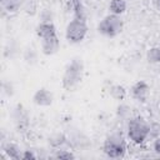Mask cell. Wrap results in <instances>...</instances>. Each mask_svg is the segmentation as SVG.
<instances>
[{
    "label": "cell",
    "mask_w": 160,
    "mask_h": 160,
    "mask_svg": "<svg viewBox=\"0 0 160 160\" xmlns=\"http://www.w3.org/2000/svg\"><path fill=\"white\" fill-rule=\"evenodd\" d=\"M149 134H150V126L142 118L138 116L129 121L128 136L132 142H135V144L144 142Z\"/></svg>",
    "instance_id": "4"
},
{
    "label": "cell",
    "mask_w": 160,
    "mask_h": 160,
    "mask_svg": "<svg viewBox=\"0 0 160 160\" xmlns=\"http://www.w3.org/2000/svg\"><path fill=\"white\" fill-rule=\"evenodd\" d=\"M32 100L36 105H40V106H49L51 105L52 102V94L45 89V88H41L39 90H36V92L32 96Z\"/></svg>",
    "instance_id": "8"
},
{
    "label": "cell",
    "mask_w": 160,
    "mask_h": 160,
    "mask_svg": "<svg viewBox=\"0 0 160 160\" xmlns=\"http://www.w3.org/2000/svg\"><path fill=\"white\" fill-rule=\"evenodd\" d=\"M154 151L160 155V138H158L155 141H154Z\"/></svg>",
    "instance_id": "15"
},
{
    "label": "cell",
    "mask_w": 160,
    "mask_h": 160,
    "mask_svg": "<svg viewBox=\"0 0 160 160\" xmlns=\"http://www.w3.org/2000/svg\"><path fill=\"white\" fill-rule=\"evenodd\" d=\"M55 158L56 159H74V155L72 154H70V152H68V151H58L56 152V155H55Z\"/></svg>",
    "instance_id": "13"
},
{
    "label": "cell",
    "mask_w": 160,
    "mask_h": 160,
    "mask_svg": "<svg viewBox=\"0 0 160 160\" xmlns=\"http://www.w3.org/2000/svg\"><path fill=\"white\" fill-rule=\"evenodd\" d=\"M88 32V26L85 22V19H80V18H75L74 20H71L68 26H66V31H65V36L66 40L71 44H78L81 42Z\"/></svg>",
    "instance_id": "5"
},
{
    "label": "cell",
    "mask_w": 160,
    "mask_h": 160,
    "mask_svg": "<svg viewBox=\"0 0 160 160\" xmlns=\"http://www.w3.org/2000/svg\"><path fill=\"white\" fill-rule=\"evenodd\" d=\"M22 159H24V160H30V159L34 160V159H35V155H34L31 151L26 150V151L24 152V155H22Z\"/></svg>",
    "instance_id": "14"
},
{
    "label": "cell",
    "mask_w": 160,
    "mask_h": 160,
    "mask_svg": "<svg viewBox=\"0 0 160 160\" xmlns=\"http://www.w3.org/2000/svg\"><path fill=\"white\" fill-rule=\"evenodd\" d=\"M125 141L120 134L110 135L104 142V152L109 158H122L125 155Z\"/></svg>",
    "instance_id": "6"
},
{
    "label": "cell",
    "mask_w": 160,
    "mask_h": 160,
    "mask_svg": "<svg viewBox=\"0 0 160 160\" xmlns=\"http://www.w3.org/2000/svg\"><path fill=\"white\" fill-rule=\"evenodd\" d=\"M109 10H110V14H115V15L124 14L125 10H126V2H125V0H110Z\"/></svg>",
    "instance_id": "9"
},
{
    "label": "cell",
    "mask_w": 160,
    "mask_h": 160,
    "mask_svg": "<svg viewBox=\"0 0 160 160\" xmlns=\"http://www.w3.org/2000/svg\"><path fill=\"white\" fill-rule=\"evenodd\" d=\"M110 94H111V96L114 99L121 100V99L125 98V89L122 86H120V85H114L111 88V90H110Z\"/></svg>",
    "instance_id": "11"
},
{
    "label": "cell",
    "mask_w": 160,
    "mask_h": 160,
    "mask_svg": "<svg viewBox=\"0 0 160 160\" xmlns=\"http://www.w3.org/2000/svg\"><path fill=\"white\" fill-rule=\"evenodd\" d=\"M71 1V5L75 10V14H76V18H80V19H85L84 18V11H82V6H81V0H70Z\"/></svg>",
    "instance_id": "12"
},
{
    "label": "cell",
    "mask_w": 160,
    "mask_h": 160,
    "mask_svg": "<svg viewBox=\"0 0 160 160\" xmlns=\"http://www.w3.org/2000/svg\"><path fill=\"white\" fill-rule=\"evenodd\" d=\"M146 59L149 62H160V46L149 49L146 52Z\"/></svg>",
    "instance_id": "10"
},
{
    "label": "cell",
    "mask_w": 160,
    "mask_h": 160,
    "mask_svg": "<svg viewBox=\"0 0 160 160\" xmlns=\"http://www.w3.org/2000/svg\"><path fill=\"white\" fill-rule=\"evenodd\" d=\"M149 92H150V88L142 80L135 82L132 85V88H131V95H132V98L135 100H138V101H141V102L146 101V99L149 96Z\"/></svg>",
    "instance_id": "7"
},
{
    "label": "cell",
    "mask_w": 160,
    "mask_h": 160,
    "mask_svg": "<svg viewBox=\"0 0 160 160\" xmlns=\"http://www.w3.org/2000/svg\"><path fill=\"white\" fill-rule=\"evenodd\" d=\"M124 28V21L120 18V15H115V14H109L105 18H102V20H100V22L98 24V31L108 38H115L118 36Z\"/></svg>",
    "instance_id": "2"
},
{
    "label": "cell",
    "mask_w": 160,
    "mask_h": 160,
    "mask_svg": "<svg viewBox=\"0 0 160 160\" xmlns=\"http://www.w3.org/2000/svg\"><path fill=\"white\" fill-rule=\"evenodd\" d=\"M154 5L160 10V0H154Z\"/></svg>",
    "instance_id": "16"
},
{
    "label": "cell",
    "mask_w": 160,
    "mask_h": 160,
    "mask_svg": "<svg viewBox=\"0 0 160 160\" xmlns=\"http://www.w3.org/2000/svg\"><path fill=\"white\" fill-rule=\"evenodd\" d=\"M82 71H84V65L81 60L74 59L71 62H69V65L65 69L62 76V86L66 90H71L72 88H75L81 81Z\"/></svg>",
    "instance_id": "3"
},
{
    "label": "cell",
    "mask_w": 160,
    "mask_h": 160,
    "mask_svg": "<svg viewBox=\"0 0 160 160\" xmlns=\"http://www.w3.org/2000/svg\"><path fill=\"white\" fill-rule=\"evenodd\" d=\"M36 34L41 41V49L45 55H52L59 50L60 41L52 22H41L36 29Z\"/></svg>",
    "instance_id": "1"
}]
</instances>
